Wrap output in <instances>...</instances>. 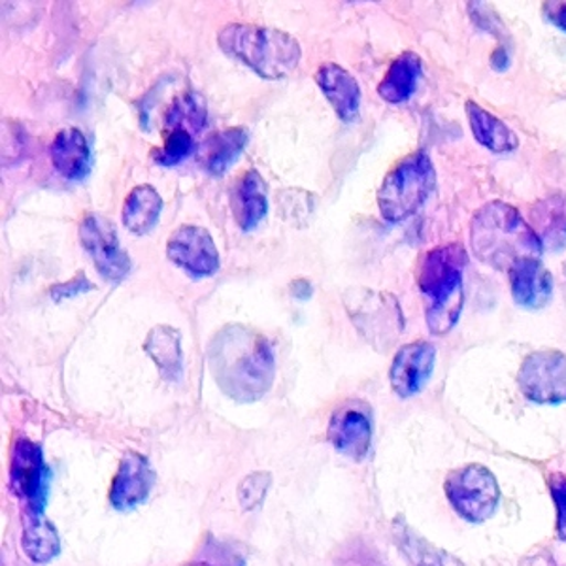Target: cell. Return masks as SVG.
<instances>
[{"mask_svg": "<svg viewBox=\"0 0 566 566\" xmlns=\"http://www.w3.org/2000/svg\"><path fill=\"white\" fill-rule=\"evenodd\" d=\"M421 71H423V63L418 53H402L392 61L389 71L378 85V95L389 104L406 103L416 93Z\"/></svg>", "mask_w": 566, "mask_h": 566, "instance_id": "cell-22", "label": "cell"}, {"mask_svg": "<svg viewBox=\"0 0 566 566\" xmlns=\"http://www.w3.org/2000/svg\"><path fill=\"white\" fill-rule=\"evenodd\" d=\"M514 303L522 308L541 310L554 293V277L541 259H525L509 272Z\"/></svg>", "mask_w": 566, "mask_h": 566, "instance_id": "cell-15", "label": "cell"}, {"mask_svg": "<svg viewBox=\"0 0 566 566\" xmlns=\"http://www.w3.org/2000/svg\"><path fill=\"white\" fill-rule=\"evenodd\" d=\"M93 290H95V283L90 282V277L85 276V272H77L76 276L69 280V282L53 285L52 290H50V296H52L55 303H61L65 298L84 295L87 291Z\"/></svg>", "mask_w": 566, "mask_h": 566, "instance_id": "cell-31", "label": "cell"}, {"mask_svg": "<svg viewBox=\"0 0 566 566\" xmlns=\"http://www.w3.org/2000/svg\"><path fill=\"white\" fill-rule=\"evenodd\" d=\"M221 52L264 80H283L301 61V45L290 33L253 23H231L218 34Z\"/></svg>", "mask_w": 566, "mask_h": 566, "instance_id": "cell-4", "label": "cell"}, {"mask_svg": "<svg viewBox=\"0 0 566 566\" xmlns=\"http://www.w3.org/2000/svg\"><path fill=\"white\" fill-rule=\"evenodd\" d=\"M437 186V172L424 151L408 155L387 172L378 189V208L389 223H400L423 207Z\"/></svg>", "mask_w": 566, "mask_h": 566, "instance_id": "cell-5", "label": "cell"}, {"mask_svg": "<svg viewBox=\"0 0 566 566\" xmlns=\"http://www.w3.org/2000/svg\"><path fill=\"white\" fill-rule=\"evenodd\" d=\"M565 274H566V264H565Z\"/></svg>", "mask_w": 566, "mask_h": 566, "instance_id": "cell-35", "label": "cell"}, {"mask_svg": "<svg viewBox=\"0 0 566 566\" xmlns=\"http://www.w3.org/2000/svg\"><path fill=\"white\" fill-rule=\"evenodd\" d=\"M533 229L544 251H557L566 244V195H552L534 205Z\"/></svg>", "mask_w": 566, "mask_h": 566, "instance_id": "cell-23", "label": "cell"}, {"mask_svg": "<svg viewBox=\"0 0 566 566\" xmlns=\"http://www.w3.org/2000/svg\"><path fill=\"white\" fill-rule=\"evenodd\" d=\"M52 470L45 464L39 446L21 438L13 444L10 483L15 495L25 502L29 512L42 514L50 495Z\"/></svg>", "mask_w": 566, "mask_h": 566, "instance_id": "cell-10", "label": "cell"}, {"mask_svg": "<svg viewBox=\"0 0 566 566\" xmlns=\"http://www.w3.org/2000/svg\"><path fill=\"white\" fill-rule=\"evenodd\" d=\"M467 263L469 253L459 244L434 248L419 261L418 285L429 298L424 319L432 335H448L458 325L464 304L463 271Z\"/></svg>", "mask_w": 566, "mask_h": 566, "instance_id": "cell-3", "label": "cell"}, {"mask_svg": "<svg viewBox=\"0 0 566 566\" xmlns=\"http://www.w3.org/2000/svg\"><path fill=\"white\" fill-rule=\"evenodd\" d=\"M207 117L205 98L200 97L199 93L187 91V93L178 95L168 106L167 114H165V129L181 127V129L191 130L193 135H199L207 125Z\"/></svg>", "mask_w": 566, "mask_h": 566, "instance_id": "cell-26", "label": "cell"}, {"mask_svg": "<svg viewBox=\"0 0 566 566\" xmlns=\"http://www.w3.org/2000/svg\"><path fill=\"white\" fill-rule=\"evenodd\" d=\"M144 352L159 368L167 381H178L184 374V352L180 331L168 325H157L149 331L144 342Z\"/></svg>", "mask_w": 566, "mask_h": 566, "instance_id": "cell-20", "label": "cell"}, {"mask_svg": "<svg viewBox=\"0 0 566 566\" xmlns=\"http://www.w3.org/2000/svg\"><path fill=\"white\" fill-rule=\"evenodd\" d=\"M523 397L536 405L566 402V355L559 349H541L527 355L517 373Z\"/></svg>", "mask_w": 566, "mask_h": 566, "instance_id": "cell-8", "label": "cell"}, {"mask_svg": "<svg viewBox=\"0 0 566 566\" xmlns=\"http://www.w3.org/2000/svg\"><path fill=\"white\" fill-rule=\"evenodd\" d=\"M317 87L323 91L336 116L342 122H354L359 114L360 90L357 80L346 69L336 63H325L316 72Z\"/></svg>", "mask_w": 566, "mask_h": 566, "instance_id": "cell-16", "label": "cell"}, {"mask_svg": "<svg viewBox=\"0 0 566 566\" xmlns=\"http://www.w3.org/2000/svg\"><path fill=\"white\" fill-rule=\"evenodd\" d=\"M464 108H467L472 135L483 148L490 149L493 154H510L520 146V138L514 130L491 112L482 108L480 104L469 101Z\"/></svg>", "mask_w": 566, "mask_h": 566, "instance_id": "cell-21", "label": "cell"}, {"mask_svg": "<svg viewBox=\"0 0 566 566\" xmlns=\"http://www.w3.org/2000/svg\"><path fill=\"white\" fill-rule=\"evenodd\" d=\"M195 135L191 130L175 127L165 129L161 148L151 149V159L161 167H176L193 154Z\"/></svg>", "mask_w": 566, "mask_h": 566, "instance_id": "cell-27", "label": "cell"}, {"mask_svg": "<svg viewBox=\"0 0 566 566\" xmlns=\"http://www.w3.org/2000/svg\"><path fill=\"white\" fill-rule=\"evenodd\" d=\"M163 199L149 184L136 186L123 205V226L133 234H148L161 218Z\"/></svg>", "mask_w": 566, "mask_h": 566, "instance_id": "cell-24", "label": "cell"}, {"mask_svg": "<svg viewBox=\"0 0 566 566\" xmlns=\"http://www.w3.org/2000/svg\"><path fill=\"white\" fill-rule=\"evenodd\" d=\"M167 258L193 277H208L219 271V251L205 227L184 226L167 242Z\"/></svg>", "mask_w": 566, "mask_h": 566, "instance_id": "cell-12", "label": "cell"}, {"mask_svg": "<svg viewBox=\"0 0 566 566\" xmlns=\"http://www.w3.org/2000/svg\"><path fill=\"white\" fill-rule=\"evenodd\" d=\"M547 485L557 510V536L559 541L566 542V478L559 472H554L547 478Z\"/></svg>", "mask_w": 566, "mask_h": 566, "instance_id": "cell-30", "label": "cell"}, {"mask_svg": "<svg viewBox=\"0 0 566 566\" xmlns=\"http://www.w3.org/2000/svg\"><path fill=\"white\" fill-rule=\"evenodd\" d=\"M231 208L242 231H253L263 221L269 212V200L266 186L258 170L251 168L244 176H240L232 189Z\"/></svg>", "mask_w": 566, "mask_h": 566, "instance_id": "cell-18", "label": "cell"}, {"mask_svg": "<svg viewBox=\"0 0 566 566\" xmlns=\"http://www.w3.org/2000/svg\"><path fill=\"white\" fill-rule=\"evenodd\" d=\"M291 295L296 296V298H310L312 296V285L306 280H295V282L291 283Z\"/></svg>", "mask_w": 566, "mask_h": 566, "instance_id": "cell-34", "label": "cell"}, {"mask_svg": "<svg viewBox=\"0 0 566 566\" xmlns=\"http://www.w3.org/2000/svg\"><path fill=\"white\" fill-rule=\"evenodd\" d=\"M344 306L360 335L380 352L389 348L405 327L399 301L386 291L348 290L344 293Z\"/></svg>", "mask_w": 566, "mask_h": 566, "instance_id": "cell-6", "label": "cell"}, {"mask_svg": "<svg viewBox=\"0 0 566 566\" xmlns=\"http://www.w3.org/2000/svg\"><path fill=\"white\" fill-rule=\"evenodd\" d=\"M437 360V349L429 342L419 340L406 344L397 352L392 359L391 380L392 391L400 399H410L423 391L424 386L431 380Z\"/></svg>", "mask_w": 566, "mask_h": 566, "instance_id": "cell-13", "label": "cell"}, {"mask_svg": "<svg viewBox=\"0 0 566 566\" xmlns=\"http://www.w3.org/2000/svg\"><path fill=\"white\" fill-rule=\"evenodd\" d=\"M208 365L219 389L237 402L263 399L276 378L271 342L240 323L216 333L208 346Z\"/></svg>", "mask_w": 566, "mask_h": 566, "instance_id": "cell-1", "label": "cell"}, {"mask_svg": "<svg viewBox=\"0 0 566 566\" xmlns=\"http://www.w3.org/2000/svg\"><path fill=\"white\" fill-rule=\"evenodd\" d=\"M80 242L90 253L98 274L108 282H123L130 274V258L122 250L116 227L101 213H87L80 226Z\"/></svg>", "mask_w": 566, "mask_h": 566, "instance_id": "cell-9", "label": "cell"}, {"mask_svg": "<svg viewBox=\"0 0 566 566\" xmlns=\"http://www.w3.org/2000/svg\"><path fill=\"white\" fill-rule=\"evenodd\" d=\"M470 245L483 264L510 272L525 259H541L544 245L522 213L502 200L480 208L470 223Z\"/></svg>", "mask_w": 566, "mask_h": 566, "instance_id": "cell-2", "label": "cell"}, {"mask_svg": "<svg viewBox=\"0 0 566 566\" xmlns=\"http://www.w3.org/2000/svg\"><path fill=\"white\" fill-rule=\"evenodd\" d=\"M405 549H410V560H412L413 566H463L461 560L453 559L451 555L444 554V552L432 549L431 546H427L419 538L412 541V546H406Z\"/></svg>", "mask_w": 566, "mask_h": 566, "instance_id": "cell-29", "label": "cell"}, {"mask_svg": "<svg viewBox=\"0 0 566 566\" xmlns=\"http://www.w3.org/2000/svg\"><path fill=\"white\" fill-rule=\"evenodd\" d=\"M248 138H250L248 130L242 127L218 130L212 136H208L207 140L200 144V167L216 178L226 175L232 163L237 161L239 155L244 151Z\"/></svg>", "mask_w": 566, "mask_h": 566, "instance_id": "cell-19", "label": "cell"}, {"mask_svg": "<svg viewBox=\"0 0 566 566\" xmlns=\"http://www.w3.org/2000/svg\"><path fill=\"white\" fill-rule=\"evenodd\" d=\"M50 157L55 170L66 180H84L93 167L90 142L80 129H65L57 133L50 148Z\"/></svg>", "mask_w": 566, "mask_h": 566, "instance_id": "cell-17", "label": "cell"}, {"mask_svg": "<svg viewBox=\"0 0 566 566\" xmlns=\"http://www.w3.org/2000/svg\"><path fill=\"white\" fill-rule=\"evenodd\" d=\"M291 195L290 200L282 199V213L283 218H290L295 221V218H308L310 213L314 212V200L316 197L312 193L303 191L301 199H295L296 189H287Z\"/></svg>", "mask_w": 566, "mask_h": 566, "instance_id": "cell-32", "label": "cell"}, {"mask_svg": "<svg viewBox=\"0 0 566 566\" xmlns=\"http://www.w3.org/2000/svg\"><path fill=\"white\" fill-rule=\"evenodd\" d=\"M272 476L269 472H253L250 476L242 480L239 488V501L242 509L255 510L264 501L266 491L271 488Z\"/></svg>", "mask_w": 566, "mask_h": 566, "instance_id": "cell-28", "label": "cell"}, {"mask_svg": "<svg viewBox=\"0 0 566 566\" xmlns=\"http://www.w3.org/2000/svg\"><path fill=\"white\" fill-rule=\"evenodd\" d=\"M23 549L29 559L45 565L61 554V538L44 515L27 512L23 517Z\"/></svg>", "mask_w": 566, "mask_h": 566, "instance_id": "cell-25", "label": "cell"}, {"mask_svg": "<svg viewBox=\"0 0 566 566\" xmlns=\"http://www.w3.org/2000/svg\"><path fill=\"white\" fill-rule=\"evenodd\" d=\"M154 485L155 472L148 459L140 453H127L109 488V502L119 512H127L146 501Z\"/></svg>", "mask_w": 566, "mask_h": 566, "instance_id": "cell-14", "label": "cell"}, {"mask_svg": "<svg viewBox=\"0 0 566 566\" xmlns=\"http://www.w3.org/2000/svg\"><path fill=\"white\" fill-rule=\"evenodd\" d=\"M544 12L547 20L566 33V2H546Z\"/></svg>", "mask_w": 566, "mask_h": 566, "instance_id": "cell-33", "label": "cell"}, {"mask_svg": "<svg viewBox=\"0 0 566 566\" xmlns=\"http://www.w3.org/2000/svg\"><path fill=\"white\" fill-rule=\"evenodd\" d=\"M444 493L451 509L470 523L490 520L501 502L496 478L488 467L478 463L451 470L444 480Z\"/></svg>", "mask_w": 566, "mask_h": 566, "instance_id": "cell-7", "label": "cell"}, {"mask_svg": "<svg viewBox=\"0 0 566 566\" xmlns=\"http://www.w3.org/2000/svg\"><path fill=\"white\" fill-rule=\"evenodd\" d=\"M328 442L344 458L363 461L373 442V413L365 402L349 400L340 406L328 423Z\"/></svg>", "mask_w": 566, "mask_h": 566, "instance_id": "cell-11", "label": "cell"}]
</instances>
